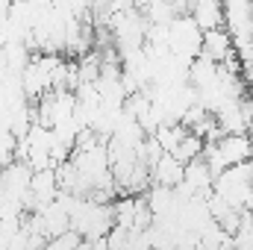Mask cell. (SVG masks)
Instances as JSON below:
<instances>
[{"label":"cell","mask_w":253,"mask_h":250,"mask_svg":"<svg viewBox=\"0 0 253 250\" xmlns=\"http://www.w3.org/2000/svg\"><path fill=\"white\" fill-rule=\"evenodd\" d=\"M200 56H206L209 62H215V65H227V62H233L239 53H236V44H233L227 30H209V33H203Z\"/></svg>","instance_id":"6da1fadb"},{"label":"cell","mask_w":253,"mask_h":250,"mask_svg":"<svg viewBox=\"0 0 253 250\" xmlns=\"http://www.w3.org/2000/svg\"><path fill=\"white\" fill-rule=\"evenodd\" d=\"M150 174H153V186L177 188L183 180H186V165H183L174 153H165V156L150 168Z\"/></svg>","instance_id":"7a4b0ae2"}]
</instances>
